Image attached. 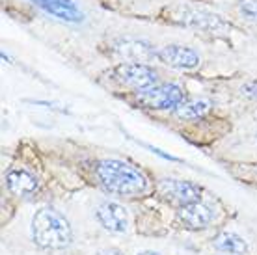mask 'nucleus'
<instances>
[{"label":"nucleus","mask_w":257,"mask_h":255,"mask_svg":"<svg viewBox=\"0 0 257 255\" xmlns=\"http://www.w3.org/2000/svg\"><path fill=\"white\" fill-rule=\"evenodd\" d=\"M97 179L104 190L117 196H138L148 188V181L140 170L117 159H104L95 168Z\"/></svg>","instance_id":"f257e3e1"},{"label":"nucleus","mask_w":257,"mask_h":255,"mask_svg":"<svg viewBox=\"0 0 257 255\" xmlns=\"http://www.w3.org/2000/svg\"><path fill=\"white\" fill-rule=\"evenodd\" d=\"M32 238L39 248L64 249L73 240L69 222L54 209H39L32 218Z\"/></svg>","instance_id":"f03ea898"},{"label":"nucleus","mask_w":257,"mask_h":255,"mask_svg":"<svg viewBox=\"0 0 257 255\" xmlns=\"http://www.w3.org/2000/svg\"><path fill=\"white\" fill-rule=\"evenodd\" d=\"M170 19L174 23L185 25L188 28H196L201 32H220L227 28L224 21L220 19L218 15L209 13L205 10H198V8L190 6H175L170 10Z\"/></svg>","instance_id":"7ed1b4c3"},{"label":"nucleus","mask_w":257,"mask_h":255,"mask_svg":"<svg viewBox=\"0 0 257 255\" xmlns=\"http://www.w3.org/2000/svg\"><path fill=\"white\" fill-rule=\"evenodd\" d=\"M138 101L146 108L153 110H170L177 108L183 102V89L175 84H159L138 93Z\"/></svg>","instance_id":"20e7f679"},{"label":"nucleus","mask_w":257,"mask_h":255,"mask_svg":"<svg viewBox=\"0 0 257 255\" xmlns=\"http://www.w3.org/2000/svg\"><path fill=\"white\" fill-rule=\"evenodd\" d=\"M114 75L121 84L133 89H140V91L157 86V80H159V75L153 67L146 64H133V62L119 64L114 71Z\"/></svg>","instance_id":"39448f33"},{"label":"nucleus","mask_w":257,"mask_h":255,"mask_svg":"<svg viewBox=\"0 0 257 255\" xmlns=\"http://www.w3.org/2000/svg\"><path fill=\"white\" fill-rule=\"evenodd\" d=\"M159 192L166 201L179 205V207L196 203L201 196V188L198 185L188 183V181H181V179H162L159 183Z\"/></svg>","instance_id":"423d86ee"},{"label":"nucleus","mask_w":257,"mask_h":255,"mask_svg":"<svg viewBox=\"0 0 257 255\" xmlns=\"http://www.w3.org/2000/svg\"><path fill=\"white\" fill-rule=\"evenodd\" d=\"M157 58L162 64L175 69H194L199 65V54L190 47L183 45H166L157 49Z\"/></svg>","instance_id":"0eeeda50"},{"label":"nucleus","mask_w":257,"mask_h":255,"mask_svg":"<svg viewBox=\"0 0 257 255\" xmlns=\"http://www.w3.org/2000/svg\"><path fill=\"white\" fill-rule=\"evenodd\" d=\"M112 49L117 56H121L127 62H133V64H144V62L157 58V51L151 49V45H148L146 41H140V39L121 38L114 43Z\"/></svg>","instance_id":"6e6552de"},{"label":"nucleus","mask_w":257,"mask_h":255,"mask_svg":"<svg viewBox=\"0 0 257 255\" xmlns=\"http://www.w3.org/2000/svg\"><path fill=\"white\" fill-rule=\"evenodd\" d=\"M97 220L101 222L104 229L112 233H125L128 227L127 209L116 201H104L97 207Z\"/></svg>","instance_id":"1a4fd4ad"},{"label":"nucleus","mask_w":257,"mask_h":255,"mask_svg":"<svg viewBox=\"0 0 257 255\" xmlns=\"http://www.w3.org/2000/svg\"><path fill=\"white\" fill-rule=\"evenodd\" d=\"M30 2L41 8L45 13L52 15L54 19L65 21V23H82L84 21V12L73 0H30Z\"/></svg>","instance_id":"9d476101"},{"label":"nucleus","mask_w":257,"mask_h":255,"mask_svg":"<svg viewBox=\"0 0 257 255\" xmlns=\"http://www.w3.org/2000/svg\"><path fill=\"white\" fill-rule=\"evenodd\" d=\"M179 218L181 222L185 223L187 227H190V229H203V227H207L214 220V211L209 205L196 201V203L181 207Z\"/></svg>","instance_id":"9b49d317"},{"label":"nucleus","mask_w":257,"mask_h":255,"mask_svg":"<svg viewBox=\"0 0 257 255\" xmlns=\"http://www.w3.org/2000/svg\"><path fill=\"white\" fill-rule=\"evenodd\" d=\"M6 185L15 196H30L38 190V179L25 170H12L6 175Z\"/></svg>","instance_id":"f8f14e48"},{"label":"nucleus","mask_w":257,"mask_h":255,"mask_svg":"<svg viewBox=\"0 0 257 255\" xmlns=\"http://www.w3.org/2000/svg\"><path fill=\"white\" fill-rule=\"evenodd\" d=\"M214 248L220 249V251H225V253H244L246 249H248V244L237 233L224 231V233H220L214 238Z\"/></svg>","instance_id":"ddd939ff"},{"label":"nucleus","mask_w":257,"mask_h":255,"mask_svg":"<svg viewBox=\"0 0 257 255\" xmlns=\"http://www.w3.org/2000/svg\"><path fill=\"white\" fill-rule=\"evenodd\" d=\"M209 108H211V102L205 99H188L175 108V115L181 119H196V117L205 115Z\"/></svg>","instance_id":"4468645a"},{"label":"nucleus","mask_w":257,"mask_h":255,"mask_svg":"<svg viewBox=\"0 0 257 255\" xmlns=\"http://www.w3.org/2000/svg\"><path fill=\"white\" fill-rule=\"evenodd\" d=\"M238 12L242 13L246 19L257 21V0H240L238 2Z\"/></svg>","instance_id":"2eb2a0df"},{"label":"nucleus","mask_w":257,"mask_h":255,"mask_svg":"<svg viewBox=\"0 0 257 255\" xmlns=\"http://www.w3.org/2000/svg\"><path fill=\"white\" fill-rule=\"evenodd\" d=\"M242 95L251 99V101H257V80H250V82H246L242 86Z\"/></svg>","instance_id":"dca6fc26"},{"label":"nucleus","mask_w":257,"mask_h":255,"mask_svg":"<svg viewBox=\"0 0 257 255\" xmlns=\"http://www.w3.org/2000/svg\"><path fill=\"white\" fill-rule=\"evenodd\" d=\"M95 255H123V253L116 248H106V249H99Z\"/></svg>","instance_id":"f3484780"},{"label":"nucleus","mask_w":257,"mask_h":255,"mask_svg":"<svg viewBox=\"0 0 257 255\" xmlns=\"http://www.w3.org/2000/svg\"><path fill=\"white\" fill-rule=\"evenodd\" d=\"M138 255H161V253H157V251H140Z\"/></svg>","instance_id":"a211bd4d"}]
</instances>
